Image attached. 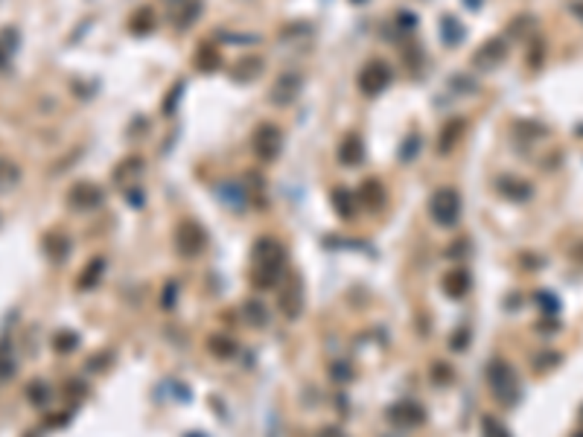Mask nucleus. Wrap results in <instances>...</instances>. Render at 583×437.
<instances>
[{
    "instance_id": "obj_25",
    "label": "nucleus",
    "mask_w": 583,
    "mask_h": 437,
    "mask_svg": "<svg viewBox=\"0 0 583 437\" xmlns=\"http://www.w3.org/2000/svg\"><path fill=\"white\" fill-rule=\"evenodd\" d=\"M207 347H210V353H213V356H219V359H228V356H233V353H236L233 338H228V335H210Z\"/></svg>"
},
{
    "instance_id": "obj_22",
    "label": "nucleus",
    "mask_w": 583,
    "mask_h": 437,
    "mask_svg": "<svg viewBox=\"0 0 583 437\" xmlns=\"http://www.w3.org/2000/svg\"><path fill=\"white\" fill-rule=\"evenodd\" d=\"M242 318H246L248 327H265L269 324V309H265L260 301H248L242 306Z\"/></svg>"
},
{
    "instance_id": "obj_3",
    "label": "nucleus",
    "mask_w": 583,
    "mask_h": 437,
    "mask_svg": "<svg viewBox=\"0 0 583 437\" xmlns=\"http://www.w3.org/2000/svg\"><path fill=\"white\" fill-rule=\"evenodd\" d=\"M429 213H432V218L441 228L458 225V218H461V192L452 190V187L437 190L432 196V202H429Z\"/></svg>"
},
{
    "instance_id": "obj_29",
    "label": "nucleus",
    "mask_w": 583,
    "mask_h": 437,
    "mask_svg": "<svg viewBox=\"0 0 583 437\" xmlns=\"http://www.w3.org/2000/svg\"><path fill=\"white\" fill-rule=\"evenodd\" d=\"M103 272H105V260H91V265L85 269V274L79 277V289H91L96 280H100Z\"/></svg>"
},
{
    "instance_id": "obj_41",
    "label": "nucleus",
    "mask_w": 583,
    "mask_h": 437,
    "mask_svg": "<svg viewBox=\"0 0 583 437\" xmlns=\"http://www.w3.org/2000/svg\"><path fill=\"white\" fill-rule=\"evenodd\" d=\"M464 4H467L470 9H478V6H481V0H464Z\"/></svg>"
},
{
    "instance_id": "obj_31",
    "label": "nucleus",
    "mask_w": 583,
    "mask_h": 437,
    "mask_svg": "<svg viewBox=\"0 0 583 437\" xmlns=\"http://www.w3.org/2000/svg\"><path fill=\"white\" fill-rule=\"evenodd\" d=\"M27 397H30V402H33V405H44V402H47V397H50V388L41 385V382H35V385H30Z\"/></svg>"
},
{
    "instance_id": "obj_8",
    "label": "nucleus",
    "mask_w": 583,
    "mask_h": 437,
    "mask_svg": "<svg viewBox=\"0 0 583 437\" xmlns=\"http://www.w3.org/2000/svg\"><path fill=\"white\" fill-rule=\"evenodd\" d=\"M301 91H304V79L298 76V73H280V76L275 79V85H272V91H269V96H272V103L277 108H286L292 103H298Z\"/></svg>"
},
{
    "instance_id": "obj_4",
    "label": "nucleus",
    "mask_w": 583,
    "mask_h": 437,
    "mask_svg": "<svg viewBox=\"0 0 583 437\" xmlns=\"http://www.w3.org/2000/svg\"><path fill=\"white\" fill-rule=\"evenodd\" d=\"M251 149H254V155H257L260 161H265V163L277 161L280 152H283V132H280L275 123H260L257 132H254V137H251Z\"/></svg>"
},
{
    "instance_id": "obj_37",
    "label": "nucleus",
    "mask_w": 583,
    "mask_h": 437,
    "mask_svg": "<svg viewBox=\"0 0 583 437\" xmlns=\"http://www.w3.org/2000/svg\"><path fill=\"white\" fill-rule=\"evenodd\" d=\"M537 301H540V303H543L546 309H551L548 315H554L557 309H560V303H557V298H551V295H537Z\"/></svg>"
},
{
    "instance_id": "obj_33",
    "label": "nucleus",
    "mask_w": 583,
    "mask_h": 437,
    "mask_svg": "<svg viewBox=\"0 0 583 437\" xmlns=\"http://www.w3.org/2000/svg\"><path fill=\"white\" fill-rule=\"evenodd\" d=\"M484 437H510L507 429L502 423H496L493 417H484Z\"/></svg>"
},
{
    "instance_id": "obj_13",
    "label": "nucleus",
    "mask_w": 583,
    "mask_h": 437,
    "mask_svg": "<svg viewBox=\"0 0 583 437\" xmlns=\"http://www.w3.org/2000/svg\"><path fill=\"white\" fill-rule=\"evenodd\" d=\"M364 158V143L359 134H345V140L338 143V161L345 166H356Z\"/></svg>"
},
{
    "instance_id": "obj_1",
    "label": "nucleus",
    "mask_w": 583,
    "mask_h": 437,
    "mask_svg": "<svg viewBox=\"0 0 583 437\" xmlns=\"http://www.w3.org/2000/svg\"><path fill=\"white\" fill-rule=\"evenodd\" d=\"M286 272V251L277 239L262 236L251 251V283L257 289H275Z\"/></svg>"
},
{
    "instance_id": "obj_15",
    "label": "nucleus",
    "mask_w": 583,
    "mask_h": 437,
    "mask_svg": "<svg viewBox=\"0 0 583 437\" xmlns=\"http://www.w3.org/2000/svg\"><path fill=\"white\" fill-rule=\"evenodd\" d=\"M219 199L231 207H246L248 204V192H246V184H236V181H225L219 184Z\"/></svg>"
},
{
    "instance_id": "obj_18",
    "label": "nucleus",
    "mask_w": 583,
    "mask_h": 437,
    "mask_svg": "<svg viewBox=\"0 0 583 437\" xmlns=\"http://www.w3.org/2000/svg\"><path fill=\"white\" fill-rule=\"evenodd\" d=\"M461 134H464V120H449V123L444 126L441 132V140H437V149H441V155L452 152L455 143L461 140Z\"/></svg>"
},
{
    "instance_id": "obj_5",
    "label": "nucleus",
    "mask_w": 583,
    "mask_h": 437,
    "mask_svg": "<svg viewBox=\"0 0 583 437\" xmlns=\"http://www.w3.org/2000/svg\"><path fill=\"white\" fill-rule=\"evenodd\" d=\"M204 245H207L204 228H202L199 222H192V218H184V222L178 225V231H175V248H178V254H184V257H199V254L204 251Z\"/></svg>"
},
{
    "instance_id": "obj_39",
    "label": "nucleus",
    "mask_w": 583,
    "mask_h": 437,
    "mask_svg": "<svg viewBox=\"0 0 583 437\" xmlns=\"http://www.w3.org/2000/svg\"><path fill=\"white\" fill-rule=\"evenodd\" d=\"M315 437H345V434H342V429H335V426H324Z\"/></svg>"
},
{
    "instance_id": "obj_27",
    "label": "nucleus",
    "mask_w": 583,
    "mask_h": 437,
    "mask_svg": "<svg viewBox=\"0 0 583 437\" xmlns=\"http://www.w3.org/2000/svg\"><path fill=\"white\" fill-rule=\"evenodd\" d=\"M333 204H335V210L342 213L345 218H353L356 204H353V196H350L347 190H335V192H333Z\"/></svg>"
},
{
    "instance_id": "obj_9",
    "label": "nucleus",
    "mask_w": 583,
    "mask_h": 437,
    "mask_svg": "<svg viewBox=\"0 0 583 437\" xmlns=\"http://www.w3.org/2000/svg\"><path fill=\"white\" fill-rule=\"evenodd\" d=\"M70 204L76 210H91V207H100L103 204V190L91 184V181H82L70 190Z\"/></svg>"
},
{
    "instance_id": "obj_34",
    "label": "nucleus",
    "mask_w": 583,
    "mask_h": 437,
    "mask_svg": "<svg viewBox=\"0 0 583 437\" xmlns=\"http://www.w3.org/2000/svg\"><path fill=\"white\" fill-rule=\"evenodd\" d=\"M417 146H420V137L417 134H411V140L403 143V152H400V161H411L417 155Z\"/></svg>"
},
{
    "instance_id": "obj_42",
    "label": "nucleus",
    "mask_w": 583,
    "mask_h": 437,
    "mask_svg": "<svg viewBox=\"0 0 583 437\" xmlns=\"http://www.w3.org/2000/svg\"><path fill=\"white\" fill-rule=\"evenodd\" d=\"M169 4H173V6H175V4H181V0H169Z\"/></svg>"
},
{
    "instance_id": "obj_12",
    "label": "nucleus",
    "mask_w": 583,
    "mask_h": 437,
    "mask_svg": "<svg viewBox=\"0 0 583 437\" xmlns=\"http://www.w3.org/2000/svg\"><path fill=\"white\" fill-rule=\"evenodd\" d=\"M202 15V0H181V4L173 6V23L178 30H187L199 21Z\"/></svg>"
},
{
    "instance_id": "obj_19",
    "label": "nucleus",
    "mask_w": 583,
    "mask_h": 437,
    "mask_svg": "<svg viewBox=\"0 0 583 437\" xmlns=\"http://www.w3.org/2000/svg\"><path fill=\"white\" fill-rule=\"evenodd\" d=\"M15 373V350H12V338L0 335V382L12 379Z\"/></svg>"
},
{
    "instance_id": "obj_7",
    "label": "nucleus",
    "mask_w": 583,
    "mask_h": 437,
    "mask_svg": "<svg viewBox=\"0 0 583 437\" xmlns=\"http://www.w3.org/2000/svg\"><path fill=\"white\" fill-rule=\"evenodd\" d=\"M504 59H507V44H504L502 38H487V41H484L478 50L473 53V67H475L478 73H490V70H496Z\"/></svg>"
},
{
    "instance_id": "obj_38",
    "label": "nucleus",
    "mask_w": 583,
    "mask_h": 437,
    "mask_svg": "<svg viewBox=\"0 0 583 437\" xmlns=\"http://www.w3.org/2000/svg\"><path fill=\"white\" fill-rule=\"evenodd\" d=\"M175 289H178V286H173V283H169V286H166V291H163V306H166V309L173 306V301L178 298V291H175Z\"/></svg>"
},
{
    "instance_id": "obj_20",
    "label": "nucleus",
    "mask_w": 583,
    "mask_h": 437,
    "mask_svg": "<svg viewBox=\"0 0 583 437\" xmlns=\"http://www.w3.org/2000/svg\"><path fill=\"white\" fill-rule=\"evenodd\" d=\"M356 199H359V202H362L364 207L376 210V207H379V204L385 202V190H382V184H379V181H364Z\"/></svg>"
},
{
    "instance_id": "obj_28",
    "label": "nucleus",
    "mask_w": 583,
    "mask_h": 437,
    "mask_svg": "<svg viewBox=\"0 0 583 437\" xmlns=\"http://www.w3.org/2000/svg\"><path fill=\"white\" fill-rule=\"evenodd\" d=\"M18 178H21V169L12 161L0 158V190H9L12 184H18Z\"/></svg>"
},
{
    "instance_id": "obj_44",
    "label": "nucleus",
    "mask_w": 583,
    "mask_h": 437,
    "mask_svg": "<svg viewBox=\"0 0 583 437\" xmlns=\"http://www.w3.org/2000/svg\"><path fill=\"white\" fill-rule=\"evenodd\" d=\"M27 437H33V434H27Z\"/></svg>"
},
{
    "instance_id": "obj_36",
    "label": "nucleus",
    "mask_w": 583,
    "mask_h": 437,
    "mask_svg": "<svg viewBox=\"0 0 583 437\" xmlns=\"http://www.w3.org/2000/svg\"><path fill=\"white\" fill-rule=\"evenodd\" d=\"M181 91H184V85H178L173 93L166 96V103H163V114H173V108L178 105V96H181Z\"/></svg>"
},
{
    "instance_id": "obj_17",
    "label": "nucleus",
    "mask_w": 583,
    "mask_h": 437,
    "mask_svg": "<svg viewBox=\"0 0 583 437\" xmlns=\"http://www.w3.org/2000/svg\"><path fill=\"white\" fill-rule=\"evenodd\" d=\"M219 64H222V53H219L216 47H210V44L199 47V50H196V59H192V67L202 70V73H213Z\"/></svg>"
},
{
    "instance_id": "obj_6",
    "label": "nucleus",
    "mask_w": 583,
    "mask_h": 437,
    "mask_svg": "<svg viewBox=\"0 0 583 437\" xmlns=\"http://www.w3.org/2000/svg\"><path fill=\"white\" fill-rule=\"evenodd\" d=\"M388 85H391V67H388L385 62L374 59V62H368V64L359 70V91H362V93L379 96Z\"/></svg>"
},
{
    "instance_id": "obj_24",
    "label": "nucleus",
    "mask_w": 583,
    "mask_h": 437,
    "mask_svg": "<svg viewBox=\"0 0 583 437\" xmlns=\"http://www.w3.org/2000/svg\"><path fill=\"white\" fill-rule=\"evenodd\" d=\"M441 27H444V44L446 47H455V44H461L464 41V27L452 18V15H446L444 21H441Z\"/></svg>"
},
{
    "instance_id": "obj_35",
    "label": "nucleus",
    "mask_w": 583,
    "mask_h": 437,
    "mask_svg": "<svg viewBox=\"0 0 583 437\" xmlns=\"http://www.w3.org/2000/svg\"><path fill=\"white\" fill-rule=\"evenodd\" d=\"M543 53H546V44L537 38V41H533V47H531V59H528V64H531L533 70H537V67L543 64Z\"/></svg>"
},
{
    "instance_id": "obj_40",
    "label": "nucleus",
    "mask_w": 583,
    "mask_h": 437,
    "mask_svg": "<svg viewBox=\"0 0 583 437\" xmlns=\"http://www.w3.org/2000/svg\"><path fill=\"white\" fill-rule=\"evenodd\" d=\"M572 12H575V15H577V18L583 21V4H575V6H572Z\"/></svg>"
},
{
    "instance_id": "obj_32",
    "label": "nucleus",
    "mask_w": 583,
    "mask_h": 437,
    "mask_svg": "<svg viewBox=\"0 0 583 437\" xmlns=\"http://www.w3.org/2000/svg\"><path fill=\"white\" fill-rule=\"evenodd\" d=\"M76 342H79V338L73 335V332H59V335L53 338V347H56L59 353H67V350L76 347Z\"/></svg>"
},
{
    "instance_id": "obj_21",
    "label": "nucleus",
    "mask_w": 583,
    "mask_h": 437,
    "mask_svg": "<svg viewBox=\"0 0 583 437\" xmlns=\"http://www.w3.org/2000/svg\"><path fill=\"white\" fill-rule=\"evenodd\" d=\"M444 286H446V295H449V298H464L467 289H470V274H467L464 269H455V272L446 274Z\"/></svg>"
},
{
    "instance_id": "obj_30",
    "label": "nucleus",
    "mask_w": 583,
    "mask_h": 437,
    "mask_svg": "<svg viewBox=\"0 0 583 437\" xmlns=\"http://www.w3.org/2000/svg\"><path fill=\"white\" fill-rule=\"evenodd\" d=\"M533 27H537V21H533L531 15H519L516 21H510V27H507V33L514 35V38H522V35H528Z\"/></svg>"
},
{
    "instance_id": "obj_23",
    "label": "nucleus",
    "mask_w": 583,
    "mask_h": 437,
    "mask_svg": "<svg viewBox=\"0 0 583 437\" xmlns=\"http://www.w3.org/2000/svg\"><path fill=\"white\" fill-rule=\"evenodd\" d=\"M15 47H18V30H15V27H6L4 33H0V67L9 64Z\"/></svg>"
},
{
    "instance_id": "obj_26",
    "label": "nucleus",
    "mask_w": 583,
    "mask_h": 437,
    "mask_svg": "<svg viewBox=\"0 0 583 437\" xmlns=\"http://www.w3.org/2000/svg\"><path fill=\"white\" fill-rule=\"evenodd\" d=\"M129 27L137 33V35H146V33H152V27H155V15H152V9H140L132 21H129Z\"/></svg>"
},
{
    "instance_id": "obj_16",
    "label": "nucleus",
    "mask_w": 583,
    "mask_h": 437,
    "mask_svg": "<svg viewBox=\"0 0 583 437\" xmlns=\"http://www.w3.org/2000/svg\"><path fill=\"white\" fill-rule=\"evenodd\" d=\"M499 192L502 196H507V199H514V202H528L531 199V184H525V181H516V178H499Z\"/></svg>"
},
{
    "instance_id": "obj_10",
    "label": "nucleus",
    "mask_w": 583,
    "mask_h": 437,
    "mask_svg": "<svg viewBox=\"0 0 583 437\" xmlns=\"http://www.w3.org/2000/svg\"><path fill=\"white\" fill-rule=\"evenodd\" d=\"M388 417H391L397 426H403V429H411V426H420L423 420H426V414H423V408L417 405V402H397L391 411H388Z\"/></svg>"
},
{
    "instance_id": "obj_2",
    "label": "nucleus",
    "mask_w": 583,
    "mask_h": 437,
    "mask_svg": "<svg viewBox=\"0 0 583 437\" xmlns=\"http://www.w3.org/2000/svg\"><path fill=\"white\" fill-rule=\"evenodd\" d=\"M487 382H490L493 397H496L502 405H516V402H519L522 385H519L516 371L510 368L507 361H493V364H490V368H487Z\"/></svg>"
},
{
    "instance_id": "obj_11",
    "label": "nucleus",
    "mask_w": 583,
    "mask_h": 437,
    "mask_svg": "<svg viewBox=\"0 0 583 437\" xmlns=\"http://www.w3.org/2000/svg\"><path fill=\"white\" fill-rule=\"evenodd\" d=\"M280 309L286 318H298V315L304 312V289H301V280H292L283 295H280Z\"/></svg>"
},
{
    "instance_id": "obj_14",
    "label": "nucleus",
    "mask_w": 583,
    "mask_h": 437,
    "mask_svg": "<svg viewBox=\"0 0 583 437\" xmlns=\"http://www.w3.org/2000/svg\"><path fill=\"white\" fill-rule=\"evenodd\" d=\"M262 59L260 56H246V59H239L236 64H233V79L236 82H254L257 76H260V73H262Z\"/></svg>"
},
{
    "instance_id": "obj_43",
    "label": "nucleus",
    "mask_w": 583,
    "mask_h": 437,
    "mask_svg": "<svg viewBox=\"0 0 583 437\" xmlns=\"http://www.w3.org/2000/svg\"><path fill=\"white\" fill-rule=\"evenodd\" d=\"M580 417H583V411H580Z\"/></svg>"
}]
</instances>
